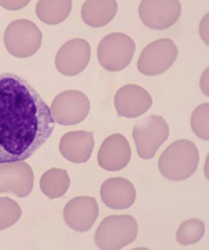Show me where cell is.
Returning a JSON list of instances; mask_svg holds the SVG:
<instances>
[{"label": "cell", "mask_w": 209, "mask_h": 250, "mask_svg": "<svg viewBox=\"0 0 209 250\" xmlns=\"http://www.w3.org/2000/svg\"><path fill=\"white\" fill-rule=\"evenodd\" d=\"M95 146L94 134L92 131H70L60 140V152L69 162L77 164L87 163Z\"/></svg>", "instance_id": "15"}, {"label": "cell", "mask_w": 209, "mask_h": 250, "mask_svg": "<svg viewBox=\"0 0 209 250\" xmlns=\"http://www.w3.org/2000/svg\"><path fill=\"white\" fill-rule=\"evenodd\" d=\"M51 113L55 122L62 126L79 124L90 112V100L78 90H66L57 95L52 101Z\"/></svg>", "instance_id": "8"}, {"label": "cell", "mask_w": 209, "mask_h": 250, "mask_svg": "<svg viewBox=\"0 0 209 250\" xmlns=\"http://www.w3.org/2000/svg\"><path fill=\"white\" fill-rule=\"evenodd\" d=\"M117 10L116 0H88L82 6V19L88 26L100 28L115 19Z\"/></svg>", "instance_id": "17"}, {"label": "cell", "mask_w": 209, "mask_h": 250, "mask_svg": "<svg viewBox=\"0 0 209 250\" xmlns=\"http://www.w3.org/2000/svg\"><path fill=\"white\" fill-rule=\"evenodd\" d=\"M51 109L39 92L14 73H0V164L23 162L55 130Z\"/></svg>", "instance_id": "1"}, {"label": "cell", "mask_w": 209, "mask_h": 250, "mask_svg": "<svg viewBox=\"0 0 209 250\" xmlns=\"http://www.w3.org/2000/svg\"><path fill=\"white\" fill-rule=\"evenodd\" d=\"M70 0H40L35 6L38 19L46 24L61 23L70 16Z\"/></svg>", "instance_id": "19"}, {"label": "cell", "mask_w": 209, "mask_h": 250, "mask_svg": "<svg viewBox=\"0 0 209 250\" xmlns=\"http://www.w3.org/2000/svg\"><path fill=\"white\" fill-rule=\"evenodd\" d=\"M209 104L208 102L201 104L193 111L191 116V127L195 135L200 139L208 141L209 140Z\"/></svg>", "instance_id": "22"}, {"label": "cell", "mask_w": 209, "mask_h": 250, "mask_svg": "<svg viewBox=\"0 0 209 250\" xmlns=\"http://www.w3.org/2000/svg\"><path fill=\"white\" fill-rule=\"evenodd\" d=\"M139 226L132 215H111L102 220L95 232V243L104 250H118L137 239Z\"/></svg>", "instance_id": "3"}, {"label": "cell", "mask_w": 209, "mask_h": 250, "mask_svg": "<svg viewBox=\"0 0 209 250\" xmlns=\"http://www.w3.org/2000/svg\"><path fill=\"white\" fill-rule=\"evenodd\" d=\"M135 42L124 33H111L102 38L97 47L100 64L110 72H120L132 62Z\"/></svg>", "instance_id": "6"}, {"label": "cell", "mask_w": 209, "mask_h": 250, "mask_svg": "<svg viewBox=\"0 0 209 250\" xmlns=\"http://www.w3.org/2000/svg\"><path fill=\"white\" fill-rule=\"evenodd\" d=\"M22 216V209L17 202L9 197H0V231L14 226Z\"/></svg>", "instance_id": "21"}, {"label": "cell", "mask_w": 209, "mask_h": 250, "mask_svg": "<svg viewBox=\"0 0 209 250\" xmlns=\"http://www.w3.org/2000/svg\"><path fill=\"white\" fill-rule=\"evenodd\" d=\"M99 217V206L94 197H75L65 206L64 219L70 229L89 231Z\"/></svg>", "instance_id": "13"}, {"label": "cell", "mask_w": 209, "mask_h": 250, "mask_svg": "<svg viewBox=\"0 0 209 250\" xmlns=\"http://www.w3.org/2000/svg\"><path fill=\"white\" fill-rule=\"evenodd\" d=\"M169 137V125L161 116H150L141 119L133 129V139L138 154L142 159H152L160 147Z\"/></svg>", "instance_id": "5"}, {"label": "cell", "mask_w": 209, "mask_h": 250, "mask_svg": "<svg viewBox=\"0 0 209 250\" xmlns=\"http://www.w3.org/2000/svg\"><path fill=\"white\" fill-rule=\"evenodd\" d=\"M178 55V46L172 39H158L142 50L138 61V69L145 76H158L173 66Z\"/></svg>", "instance_id": "7"}, {"label": "cell", "mask_w": 209, "mask_h": 250, "mask_svg": "<svg viewBox=\"0 0 209 250\" xmlns=\"http://www.w3.org/2000/svg\"><path fill=\"white\" fill-rule=\"evenodd\" d=\"M181 14L179 0H143L140 2L139 16L146 27L157 31L170 28Z\"/></svg>", "instance_id": "9"}, {"label": "cell", "mask_w": 209, "mask_h": 250, "mask_svg": "<svg viewBox=\"0 0 209 250\" xmlns=\"http://www.w3.org/2000/svg\"><path fill=\"white\" fill-rule=\"evenodd\" d=\"M28 0H9V1H0V5L4 6L6 10H11V11H17L21 10L22 7L26 6L28 4Z\"/></svg>", "instance_id": "23"}, {"label": "cell", "mask_w": 209, "mask_h": 250, "mask_svg": "<svg viewBox=\"0 0 209 250\" xmlns=\"http://www.w3.org/2000/svg\"><path fill=\"white\" fill-rule=\"evenodd\" d=\"M42 31L29 20H16L5 29V47L12 56L19 59L33 56L42 46Z\"/></svg>", "instance_id": "4"}, {"label": "cell", "mask_w": 209, "mask_h": 250, "mask_svg": "<svg viewBox=\"0 0 209 250\" xmlns=\"http://www.w3.org/2000/svg\"><path fill=\"white\" fill-rule=\"evenodd\" d=\"M206 232L205 222L198 219H191L183 222L176 232V241L181 246H191L198 243Z\"/></svg>", "instance_id": "20"}, {"label": "cell", "mask_w": 209, "mask_h": 250, "mask_svg": "<svg viewBox=\"0 0 209 250\" xmlns=\"http://www.w3.org/2000/svg\"><path fill=\"white\" fill-rule=\"evenodd\" d=\"M100 196L106 207L115 210L130 208L137 199V189L124 177H112L102 184Z\"/></svg>", "instance_id": "16"}, {"label": "cell", "mask_w": 209, "mask_h": 250, "mask_svg": "<svg viewBox=\"0 0 209 250\" xmlns=\"http://www.w3.org/2000/svg\"><path fill=\"white\" fill-rule=\"evenodd\" d=\"M34 174L29 164L23 162L0 164V193L15 194L24 198L33 191Z\"/></svg>", "instance_id": "11"}, {"label": "cell", "mask_w": 209, "mask_h": 250, "mask_svg": "<svg viewBox=\"0 0 209 250\" xmlns=\"http://www.w3.org/2000/svg\"><path fill=\"white\" fill-rule=\"evenodd\" d=\"M92 57V47L85 39H72L65 42L55 57V66L61 74L74 77L88 67Z\"/></svg>", "instance_id": "10"}, {"label": "cell", "mask_w": 209, "mask_h": 250, "mask_svg": "<svg viewBox=\"0 0 209 250\" xmlns=\"http://www.w3.org/2000/svg\"><path fill=\"white\" fill-rule=\"evenodd\" d=\"M200 163L197 146L188 140L173 142L158 161L161 174L172 181H184L196 172Z\"/></svg>", "instance_id": "2"}, {"label": "cell", "mask_w": 209, "mask_h": 250, "mask_svg": "<svg viewBox=\"0 0 209 250\" xmlns=\"http://www.w3.org/2000/svg\"><path fill=\"white\" fill-rule=\"evenodd\" d=\"M152 106V96L143 87L128 84L120 87L115 96V108L118 116L124 118H138L145 114Z\"/></svg>", "instance_id": "12"}, {"label": "cell", "mask_w": 209, "mask_h": 250, "mask_svg": "<svg viewBox=\"0 0 209 250\" xmlns=\"http://www.w3.org/2000/svg\"><path fill=\"white\" fill-rule=\"evenodd\" d=\"M70 186V179L67 170L51 167L42 175L40 189L50 199L61 198Z\"/></svg>", "instance_id": "18"}, {"label": "cell", "mask_w": 209, "mask_h": 250, "mask_svg": "<svg viewBox=\"0 0 209 250\" xmlns=\"http://www.w3.org/2000/svg\"><path fill=\"white\" fill-rule=\"evenodd\" d=\"M132 158V148L123 135L113 134L102 142L97 153V163L107 171L124 169Z\"/></svg>", "instance_id": "14"}]
</instances>
